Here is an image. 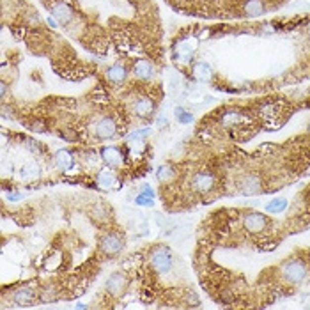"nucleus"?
<instances>
[{"label":"nucleus","instance_id":"obj_29","mask_svg":"<svg viewBox=\"0 0 310 310\" xmlns=\"http://www.w3.org/2000/svg\"><path fill=\"white\" fill-rule=\"evenodd\" d=\"M32 130H34V132H43V130H44V128H43V124L36 123V124H32Z\"/></svg>","mask_w":310,"mask_h":310},{"label":"nucleus","instance_id":"obj_23","mask_svg":"<svg viewBox=\"0 0 310 310\" xmlns=\"http://www.w3.org/2000/svg\"><path fill=\"white\" fill-rule=\"evenodd\" d=\"M174 115H176V119H177L179 124H191L193 123V114L188 112L186 108H183V106H176Z\"/></svg>","mask_w":310,"mask_h":310},{"label":"nucleus","instance_id":"obj_9","mask_svg":"<svg viewBox=\"0 0 310 310\" xmlns=\"http://www.w3.org/2000/svg\"><path fill=\"white\" fill-rule=\"evenodd\" d=\"M126 285H128V278L123 271H115L112 273L105 282V287H106V293L110 294L114 298H119L121 294L126 291Z\"/></svg>","mask_w":310,"mask_h":310},{"label":"nucleus","instance_id":"obj_5","mask_svg":"<svg viewBox=\"0 0 310 310\" xmlns=\"http://www.w3.org/2000/svg\"><path fill=\"white\" fill-rule=\"evenodd\" d=\"M99 248L105 255H117L123 252L124 241L117 232H106L99 238Z\"/></svg>","mask_w":310,"mask_h":310},{"label":"nucleus","instance_id":"obj_19","mask_svg":"<svg viewBox=\"0 0 310 310\" xmlns=\"http://www.w3.org/2000/svg\"><path fill=\"white\" fill-rule=\"evenodd\" d=\"M135 202L144 208H153L154 206V190L149 184H144V190L135 197Z\"/></svg>","mask_w":310,"mask_h":310},{"label":"nucleus","instance_id":"obj_1","mask_svg":"<svg viewBox=\"0 0 310 310\" xmlns=\"http://www.w3.org/2000/svg\"><path fill=\"white\" fill-rule=\"evenodd\" d=\"M280 275L285 282L298 285L307 278V275H309V268H307V264L303 263L302 259H289L282 264Z\"/></svg>","mask_w":310,"mask_h":310},{"label":"nucleus","instance_id":"obj_20","mask_svg":"<svg viewBox=\"0 0 310 310\" xmlns=\"http://www.w3.org/2000/svg\"><path fill=\"white\" fill-rule=\"evenodd\" d=\"M156 177L160 183H170L176 177V170L172 165H162L156 170Z\"/></svg>","mask_w":310,"mask_h":310},{"label":"nucleus","instance_id":"obj_27","mask_svg":"<svg viewBox=\"0 0 310 310\" xmlns=\"http://www.w3.org/2000/svg\"><path fill=\"white\" fill-rule=\"evenodd\" d=\"M156 126L158 128H167V126H169V119H167V117H163V115H160V117L156 119Z\"/></svg>","mask_w":310,"mask_h":310},{"label":"nucleus","instance_id":"obj_18","mask_svg":"<svg viewBox=\"0 0 310 310\" xmlns=\"http://www.w3.org/2000/svg\"><path fill=\"white\" fill-rule=\"evenodd\" d=\"M11 298H13V302L16 303V305L23 307V305H30V303H34L36 293L32 291V287H18V289L11 294Z\"/></svg>","mask_w":310,"mask_h":310},{"label":"nucleus","instance_id":"obj_12","mask_svg":"<svg viewBox=\"0 0 310 310\" xmlns=\"http://www.w3.org/2000/svg\"><path fill=\"white\" fill-rule=\"evenodd\" d=\"M238 188L243 195H259L263 190V183L257 174H247L239 179Z\"/></svg>","mask_w":310,"mask_h":310},{"label":"nucleus","instance_id":"obj_11","mask_svg":"<svg viewBox=\"0 0 310 310\" xmlns=\"http://www.w3.org/2000/svg\"><path fill=\"white\" fill-rule=\"evenodd\" d=\"M132 73H133V77L138 78V80L149 82V80H153L154 75H156V68H154V64L149 59H138L133 62Z\"/></svg>","mask_w":310,"mask_h":310},{"label":"nucleus","instance_id":"obj_3","mask_svg":"<svg viewBox=\"0 0 310 310\" xmlns=\"http://www.w3.org/2000/svg\"><path fill=\"white\" fill-rule=\"evenodd\" d=\"M51 16L55 18L59 21L60 27H66L69 30V27L77 21V13H75V9L69 2L66 0H57L51 4Z\"/></svg>","mask_w":310,"mask_h":310},{"label":"nucleus","instance_id":"obj_22","mask_svg":"<svg viewBox=\"0 0 310 310\" xmlns=\"http://www.w3.org/2000/svg\"><path fill=\"white\" fill-rule=\"evenodd\" d=\"M287 206H289V202H287V199H284V197H276V199L269 200L268 204H266V211L268 213H282L287 209Z\"/></svg>","mask_w":310,"mask_h":310},{"label":"nucleus","instance_id":"obj_25","mask_svg":"<svg viewBox=\"0 0 310 310\" xmlns=\"http://www.w3.org/2000/svg\"><path fill=\"white\" fill-rule=\"evenodd\" d=\"M92 215L96 218H99V220H103V218H106V213H105V208L103 206H94V209H92Z\"/></svg>","mask_w":310,"mask_h":310},{"label":"nucleus","instance_id":"obj_8","mask_svg":"<svg viewBox=\"0 0 310 310\" xmlns=\"http://www.w3.org/2000/svg\"><path fill=\"white\" fill-rule=\"evenodd\" d=\"M154 101L153 98H149L145 94H140V96H136L132 103V110L136 117H140V119H149L151 115L154 114Z\"/></svg>","mask_w":310,"mask_h":310},{"label":"nucleus","instance_id":"obj_14","mask_svg":"<svg viewBox=\"0 0 310 310\" xmlns=\"http://www.w3.org/2000/svg\"><path fill=\"white\" fill-rule=\"evenodd\" d=\"M266 11H268L266 0H243L241 4V13L248 18L263 16Z\"/></svg>","mask_w":310,"mask_h":310},{"label":"nucleus","instance_id":"obj_26","mask_svg":"<svg viewBox=\"0 0 310 310\" xmlns=\"http://www.w3.org/2000/svg\"><path fill=\"white\" fill-rule=\"evenodd\" d=\"M136 232L142 234V236H147L149 229H147V221H142V223H136Z\"/></svg>","mask_w":310,"mask_h":310},{"label":"nucleus","instance_id":"obj_16","mask_svg":"<svg viewBox=\"0 0 310 310\" xmlns=\"http://www.w3.org/2000/svg\"><path fill=\"white\" fill-rule=\"evenodd\" d=\"M53 162H55V165L59 167L60 170L69 172V170L75 167V156H73V153L68 151V149H59L55 153V156H53Z\"/></svg>","mask_w":310,"mask_h":310},{"label":"nucleus","instance_id":"obj_31","mask_svg":"<svg viewBox=\"0 0 310 310\" xmlns=\"http://www.w3.org/2000/svg\"><path fill=\"white\" fill-rule=\"evenodd\" d=\"M0 89H2V98H4V96H5V90H7V85H5V82H2Z\"/></svg>","mask_w":310,"mask_h":310},{"label":"nucleus","instance_id":"obj_24","mask_svg":"<svg viewBox=\"0 0 310 310\" xmlns=\"http://www.w3.org/2000/svg\"><path fill=\"white\" fill-rule=\"evenodd\" d=\"M181 84H183V82H181V78H179L177 75H172V77H170L169 90H170V94H172V96H176V94L179 92V89H181Z\"/></svg>","mask_w":310,"mask_h":310},{"label":"nucleus","instance_id":"obj_15","mask_svg":"<svg viewBox=\"0 0 310 310\" xmlns=\"http://www.w3.org/2000/svg\"><path fill=\"white\" fill-rule=\"evenodd\" d=\"M191 75H193V78H195L197 82H204V84H209L211 80H215V69H213V66L208 62L193 64Z\"/></svg>","mask_w":310,"mask_h":310},{"label":"nucleus","instance_id":"obj_28","mask_svg":"<svg viewBox=\"0 0 310 310\" xmlns=\"http://www.w3.org/2000/svg\"><path fill=\"white\" fill-rule=\"evenodd\" d=\"M48 25H50L51 29H57V27H59V21H57L53 16H50V18H48Z\"/></svg>","mask_w":310,"mask_h":310},{"label":"nucleus","instance_id":"obj_2","mask_svg":"<svg viewBox=\"0 0 310 310\" xmlns=\"http://www.w3.org/2000/svg\"><path fill=\"white\" fill-rule=\"evenodd\" d=\"M149 259H151V266L156 269V273L160 275H165L172 269L174 266V255L170 252L169 247L165 245H158V247L153 248L151 255H149Z\"/></svg>","mask_w":310,"mask_h":310},{"label":"nucleus","instance_id":"obj_30","mask_svg":"<svg viewBox=\"0 0 310 310\" xmlns=\"http://www.w3.org/2000/svg\"><path fill=\"white\" fill-rule=\"evenodd\" d=\"M20 199H21L20 193H11V195H9V200H20Z\"/></svg>","mask_w":310,"mask_h":310},{"label":"nucleus","instance_id":"obj_6","mask_svg":"<svg viewBox=\"0 0 310 310\" xmlns=\"http://www.w3.org/2000/svg\"><path fill=\"white\" fill-rule=\"evenodd\" d=\"M215 183H217L215 174H211V172H208V170L195 172L193 177H191V181H190L191 188H193L197 193H209V191L215 188Z\"/></svg>","mask_w":310,"mask_h":310},{"label":"nucleus","instance_id":"obj_4","mask_svg":"<svg viewBox=\"0 0 310 310\" xmlns=\"http://www.w3.org/2000/svg\"><path fill=\"white\" fill-rule=\"evenodd\" d=\"M268 225H269L268 217L259 211H248L243 217V227H245V230H248L252 234L264 232V230L268 229Z\"/></svg>","mask_w":310,"mask_h":310},{"label":"nucleus","instance_id":"obj_21","mask_svg":"<svg viewBox=\"0 0 310 310\" xmlns=\"http://www.w3.org/2000/svg\"><path fill=\"white\" fill-rule=\"evenodd\" d=\"M39 176H41V169H39V165H38V163H34V162L27 163V165L21 169V177L27 179V181L38 179Z\"/></svg>","mask_w":310,"mask_h":310},{"label":"nucleus","instance_id":"obj_7","mask_svg":"<svg viewBox=\"0 0 310 310\" xmlns=\"http://www.w3.org/2000/svg\"><path fill=\"white\" fill-rule=\"evenodd\" d=\"M94 136L99 140H110L117 135V123L112 117H103L92 126Z\"/></svg>","mask_w":310,"mask_h":310},{"label":"nucleus","instance_id":"obj_13","mask_svg":"<svg viewBox=\"0 0 310 310\" xmlns=\"http://www.w3.org/2000/svg\"><path fill=\"white\" fill-rule=\"evenodd\" d=\"M105 75H106V80L110 82V84L121 85V84H124V82L128 80L130 69H128V66H124L123 62H115V64H112L110 68L106 69Z\"/></svg>","mask_w":310,"mask_h":310},{"label":"nucleus","instance_id":"obj_17","mask_svg":"<svg viewBox=\"0 0 310 310\" xmlns=\"http://www.w3.org/2000/svg\"><path fill=\"white\" fill-rule=\"evenodd\" d=\"M96 181H98V186L101 190H114L119 184V179H117V176L112 170H101V172H98Z\"/></svg>","mask_w":310,"mask_h":310},{"label":"nucleus","instance_id":"obj_10","mask_svg":"<svg viewBox=\"0 0 310 310\" xmlns=\"http://www.w3.org/2000/svg\"><path fill=\"white\" fill-rule=\"evenodd\" d=\"M99 156H101L103 163L106 167H110V169H119L124 163V156L117 145H105V147H101Z\"/></svg>","mask_w":310,"mask_h":310}]
</instances>
